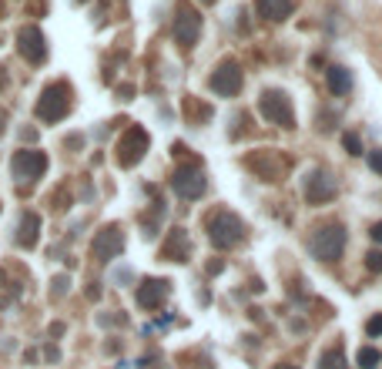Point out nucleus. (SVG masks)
Masks as SVG:
<instances>
[{
	"instance_id": "obj_26",
	"label": "nucleus",
	"mask_w": 382,
	"mask_h": 369,
	"mask_svg": "<svg viewBox=\"0 0 382 369\" xmlns=\"http://www.w3.org/2000/svg\"><path fill=\"white\" fill-rule=\"evenodd\" d=\"M3 121H7V114H3V111H0V134H3Z\"/></svg>"
},
{
	"instance_id": "obj_8",
	"label": "nucleus",
	"mask_w": 382,
	"mask_h": 369,
	"mask_svg": "<svg viewBox=\"0 0 382 369\" xmlns=\"http://www.w3.org/2000/svg\"><path fill=\"white\" fill-rule=\"evenodd\" d=\"M10 171L17 182H37L47 171V155L44 151H17L10 161Z\"/></svg>"
},
{
	"instance_id": "obj_18",
	"label": "nucleus",
	"mask_w": 382,
	"mask_h": 369,
	"mask_svg": "<svg viewBox=\"0 0 382 369\" xmlns=\"http://www.w3.org/2000/svg\"><path fill=\"white\" fill-rule=\"evenodd\" d=\"M329 91L335 98H342V94H349L352 91V74L346 71V67H329Z\"/></svg>"
},
{
	"instance_id": "obj_17",
	"label": "nucleus",
	"mask_w": 382,
	"mask_h": 369,
	"mask_svg": "<svg viewBox=\"0 0 382 369\" xmlns=\"http://www.w3.org/2000/svg\"><path fill=\"white\" fill-rule=\"evenodd\" d=\"M161 259H168V262H188V238H184V232H181V229H175V232H171L168 245L161 249Z\"/></svg>"
},
{
	"instance_id": "obj_28",
	"label": "nucleus",
	"mask_w": 382,
	"mask_h": 369,
	"mask_svg": "<svg viewBox=\"0 0 382 369\" xmlns=\"http://www.w3.org/2000/svg\"><path fill=\"white\" fill-rule=\"evenodd\" d=\"M202 3H215V0H202Z\"/></svg>"
},
{
	"instance_id": "obj_3",
	"label": "nucleus",
	"mask_w": 382,
	"mask_h": 369,
	"mask_svg": "<svg viewBox=\"0 0 382 369\" xmlns=\"http://www.w3.org/2000/svg\"><path fill=\"white\" fill-rule=\"evenodd\" d=\"M67 111H71V84H64V81L47 84L44 94H41V101H37V118L54 125V121H61Z\"/></svg>"
},
{
	"instance_id": "obj_14",
	"label": "nucleus",
	"mask_w": 382,
	"mask_h": 369,
	"mask_svg": "<svg viewBox=\"0 0 382 369\" xmlns=\"http://www.w3.org/2000/svg\"><path fill=\"white\" fill-rule=\"evenodd\" d=\"M248 168H255L265 182H279L282 171H285V158L282 155H275V151H262V155H255V158H248Z\"/></svg>"
},
{
	"instance_id": "obj_15",
	"label": "nucleus",
	"mask_w": 382,
	"mask_h": 369,
	"mask_svg": "<svg viewBox=\"0 0 382 369\" xmlns=\"http://www.w3.org/2000/svg\"><path fill=\"white\" fill-rule=\"evenodd\" d=\"M255 7L265 21H285L295 10V0H255Z\"/></svg>"
},
{
	"instance_id": "obj_27",
	"label": "nucleus",
	"mask_w": 382,
	"mask_h": 369,
	"mask_svg": "<svg viewBox=\"0 0 382 369\" xmlns=\"http://www.w3.org/2000/svg\"><path fill=\"white\" fill-rule=\"evenodd\" d=\"M275 369H299V366H292V363H282V366H275Z\"/></svg>"
},
{
	"instance_id": "obj_1",
	"label": "nucleus",
	"mask_w": 382,
	"mask_h": 369,
	"mask_svg": "<svg viewBox=\"0 0 382 369\" xmlns=\"http://www.w3.org/2000/svg\"><path fill=\"white\" fill-rule=\"evenodd\" d=\"M308 252L319 259V262H335L342 252H346V229L339 222H326L319 225L312 238H308Z\"/></svg>"
},
{
	"instance_id": "obj_25",
	"label": "nucleus",
	"mask_w": 382,
	"mask_h": 369,
	"mask_svg": "<svg viewBox=\"0 0 382 369\" xmlns=\"http://www.w3.org/2000/svg\"><path fill=\"white\" fill-rule=\"evenodd\" d=\"M369 235H372V242H379V245H382V222L372 225V232H369Z\"/></svg>"
},
{
	"instance_id": "obj_4",
	"label": "nucleus",
	"mask_w": 382,
	"mask_h": 369,
	"mask_svg": "<svg viewBox=\"0 0 382 369\" xmlns=\"http://www.w3.org/2000/svg\"><path fill=\"white\" fill-rule=\"evenodd\" d=\"M171 188H175V195L188 198V202L202 198L204 188H208V178H204L202 165H195V161H188V165H178V168L171 171Z\"/></svg>"
},
{
	"instance_id": "obj_20",
	"label": "nucleus",
	"mask_w": 382,
	"mask_h": 369,
	"mask_svg": "<svg viewBox=\"0 0 382 369\" xmlns=\"http://www.w3.org/2000/svg\"><path fill=\"white\" fill-rule=\"evenodd\" d=\"M319 369H349L346 366V356H342V349L335 346V349H329L322 359H319Z\"/></svg>"
},
{
	"instance_id": "obj_23",
	"label": "nucleus",
	"mask_w": 382,
	"mask_h": 369,
	"mask_svg": "<svg viewBox=\"0 0 382 369\" xmlns=\"http://www.w3.org/2000/svg\"><path fill=\"white\" fill-rule=\"evenodd\" d=\"M365 333H369V336H382V316H372V319H369Z\"/></svg>"
},
{
	"instance_id": "obj_9",
	"label": "nucleus",
	"mask_w": 382,
	"mask_h": 369,
	"mask_svg": "<svg viewBox=\"0 0 382 369\" xmlns=\"http://www.w3.org/2000/svg\"><path fill=\"white\" fill-rule=\"evenodd\" d=\"M211 91L218 94V98H235L238 91H242V84H245V78H242V67L235 64V61H225V64H218V71L211 74Z\"/></svg>"
},
{
	"instance_id": "obj_12",
	"label": "nucleus",
	"mask_w": 382,
	"mask_h": 369,
	"mask_svg": "<svg viewBox=\"0 0 382 369\" xmlns=\"http://www.w3.org/2000/svg\"><path fill=\"white\" fill-rule=\"evenodd\" d=\"M121 249H125V232L118 229V225H107L104 232L94 235V245H91V252H94V259L98 262H111V259H118L121 255Z\"/></svg>"
},
{
	"instance_id": "obj_7",
	"label": "nucleus",
	"mask_w": 382,
	"mask_h": 369,
	"mask_svg": "<svg viewBox=\"0 0 382 369\" xmlns=\"http://www.w3.org/2000/svg\"><path fill=\"white\" fill-rule=\"evenodd\" d=\"M258 111H262L272 125H279V128H295L292 101H288V94H282V91H265V94L258 98Z\"/></svg>"
},
{
	"instance_id": "obj_22",
	"label": "nucleus",
	"mask_w": 382,
	"mask_h": 369,
	"mask_svg": "<svg viewBox=\"0 0 382 369\" xmlns=\"http://www.w3.org/2000/svg\"><path fill=\"white\" fill-rule=\"evenodd\" d=\"M365 265H369V272H382V252H379V249L365 255Z\"/></svg>"
},
{
	"instance_id": "obj_11",
	"label": "nucleus",
	"mask_w": 382,
	"mask_h": 369,
	"mask_svg": "<svg viewBox=\"0 0 382 369\" xmlns=\"http://www.w3.org/2000/svg\"><path fill=\"white\" fill-rule=\"evenodd\" d=\"M17 51H21V57H24L27 64L47 61V41H44L41 27H24V30L17 34Z\"/></svg>"
},
{
	"instance_id": "obj_5",
	"label": "nucleus",
	"mask_w": 382,
	"mask_h": 369,
	"mask_svg": "<svg viewBox=\"0 0 382 369\" xmlns=\"http://www.w3.org/2000/svg\"><path fill=\"white\" fill-rule=\"evenodd\" d=\"M148 145H151V138L148 131L141 128V125H134V128H127L121 138H118V165L121 168H134L138 161L145 158V151H148Z\"/></svg>"
},
{
	"instance_id": "obj_21",
	"label": "nucleus",
	"mask_w": 382,
	"mask_h": 369,
	"mask_svg": "<svg viewBox=\"0 0 382 369\" xmlns=\"http://www.w3.org/2000/svg\"><path fill=\"white\" fill-rule=\"evenodd\" d=\"M342 145H346V151H349V155H362V141H359V134H346V138H342Z\"/></svg>"
},
{
	"instance_id": "obj_10",
	"label": "nucleus",
	"mask_w": 382,
	"mask_h": 369,
	"mask_svg": "<svg viewBox=\"0 0 382 369\" xmlns=\"http://www.w3.org/2000/svg\"><path fill=\"white\" fill-rule=\"evenodd\" d=\"M306 198L308 205H326L335 198V178L326 168H312L306 175Z\"/></svg>"
},
{
	"instance_id": "obj_2",
	"label": "nucleus",
	"mask_w": 382,
	"mask_h": 369,
	"mask_svg": "<svg viewBox=\"0 0 382 369\" xmlns=\"http://www.w3.org/2000/svg\"><path fill=\"white\" fill-rule=\"evenodd\" d=\"M208 238H211V245L215 249H235L242 238H245V225H242V218L238 215H231V211H215L211 218H208Z\"/></svg>"
},
{
	"instance_id": "obj_24",
	"label": "nucleus",
	"mask_w": 382,
	"mask_h": 369,
	"mask_svg": "<svg viewBox=\"0 0 382 369\" xmlns=\"http://www.w3.org/2000/svg\"><path fill=\"white\" fill-rule=\"evenodd\" d=\"M369 168L376 175H382V151H369Z\"/></svg>"
},
{
	"instance_id": "obj_13",
	"label": "nucleus",
	"mask_w": 382,
	"mask_h": 369,
	"mask_svg": "<svg viewBox=\"0 0 382 369\" xmlns=\"http://www.w3.org/2000/svg\"><path fill=\"white\" fill-rule=\"evenodd\" d=\"M168 295H171V282H168V279H148V282H141V289H138V306L148 309V313H158V309L168 302Z\"/></svg>"
},
{
	"instance_id": "obj_6",
	"label": "nucleus",
	"mask_w": 382,
	"mask_h": 369,
	"mask_svg": "<svg viewBox=\"0 0 382 369\" xmlns=\"http://www.w3.org/2000/svg\"><path fill=\"white\" fill-rule=\"evenodd\" d=\"M175 41H178L184 51H191L195 44H198V34H202V17H198V10L191 7V3H178V10H175Z\"/></svg>"
},
{
	"instance_id": "obj_19",
	"label": "nucleus",
	"mask_w": 382,
	"mask_h": 369,
	"mask_svg": "<svg viewBox=\"0 0 382 369\" xmlns=\"http://www.w3.org/2000/svg\"><path fill=\"white\" fill-rule=\"evenodd\" d=\"M356 359H359V369H379L382 352H379V349H372V346H362Z\"/></svg>"
},
{
	"instance_id": "obj_16",
	"label": "nucleus",
	"mask_w": 382,
	"mask_h": 369,
	"mask_svg": "<svg viewBox=\"0 0 382 369\" xmlns=\"http://www.w3.org/2000/svg\"><path fill=\"white\" fill-rule=\"evenodd\" d=\"M37 232H41V215L24 211V215H21V229H17V245L34 249V245H37Z\"/></svg>"
}]
</instances>
